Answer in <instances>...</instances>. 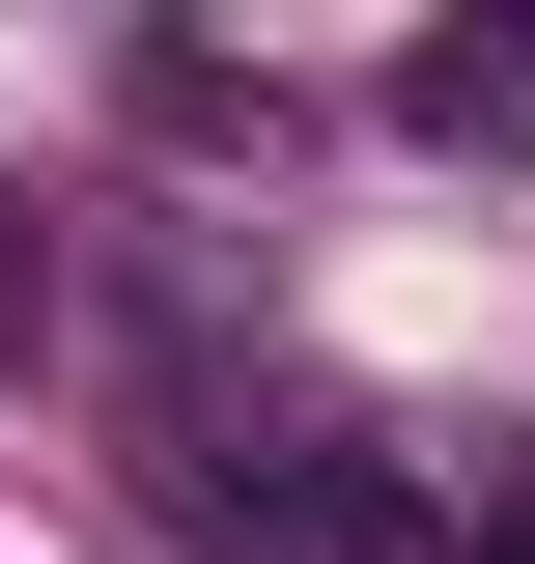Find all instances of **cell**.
<instances>
[{
  "label": "cell",
  "mask_w": 535,
  "mask_h": 564,
  "mask_svg": "<svg viewBox=\"0 0 535 564\" xmlns=\"http://www.w3.org/2000/svg\"><path fill=\"white\" fill-rule=\"evenodd\" d=\"M395 141H451V170H535V0H451L395 57Z\"/></svg>",
  "instance_id": "cell-2"
},
{
  "label": "cell",
  "mask_w": 535,
  "mask_h": 564,
  "mask_svg": "<svg viewBox=\"0 0 535 564\" xmlns=\"http://www.w3.org/2000/svg\"><path fill=\"white\" fill-rule=\"evenodd\" d=\"M170 508H198L226 564H479V508L423 480L395 423H338V395H226V367H170Z\"/></svg>",
  "instance_id": "cell-1"
},
{
  "label": "cell",
  "mask_w": 535,
  "mask_h": 564,
  "mask_svg": "<svg viewBox=\"0 0 535 564\" xmlns=\"http://www.w3.org/2000/svg\"><path fill=\"white\" fill-rule=\"evenodd\" d=\"M0 367H57V226L0 198Z\"/></svg>",
  "instance_id": "cell-4"
},
{
  "label": "cell",
  "mask_w": 535,
  "mask_h": 564,
  "mask_svg": "<svg viewBox=\"0 0 535 564\" xmlns=\"http://www.w3.org/2000/svg\"><path fill=\"white\" fill-rule=\"evenodd\" d=\"M141 141H170V170H282V141H310V85L226 57V29H141Z\"/></svg>",
  "instance_id": "cell-3"
},
{
  "label": "cell",
  "mask_w": 535,
  "mask_h": 564,
  "mask_svg": "<svg viewBox=\"0 0 535 564\" xmlns=\"http://www.w3.org/2000/svg\"><path fill=\"white\" fill-rule=\"evenodd\" d=\"M479 564H535V480H479Z\"/></svg>",
  "instance_id": "cell-5"
}]
</instances>
